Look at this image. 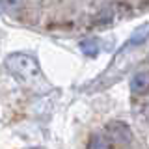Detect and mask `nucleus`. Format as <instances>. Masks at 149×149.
I'll use <instances>...</instances> for the list:
<instances>
[{
    "mask_svg": "<svg viewBox=\"0 0 149 149\" xmlns=\"http://www.w3.org/2000/svg\"><path fill=\"white\" fill-rule=\"evenodd\" d=\"M130 91L132 95H146L149 91V73L147 71H138L130 77Z\"/></svg>",
    "mask_w": 149,
    "mask_h": 149,
    "instance_id": "nucleus-3",
    "label": "nucleus"
},
{
    "mask_svg": "<svg viewBox=\"0 0 149 149\" xmlns=\"http://www.w3.org/2000/svg\"><path fill=\"white\" fill-rule=\"evenodd\" d=\"M102 134L110 140L112 146H127V143L132 142V130L123 121H110L104 127Z\"/></svg>",
    "mask_w": 149,
    "mask_h": 149,
    "instance_id": "nucleus-2",
    "label": "nucleus"
},
{
    "mask_svg": "<svg viewBox=\"0 0 149 149\" xmlns=\"http://www.w3.org/2000/svg\"><path fill=\"white\" fill-rule=\"evenodd\" d=\"M88 149H114V146L110 143V140L104 134H93L88 142Z\"/></svg>",
    "mask_w": 149,
    "mask_h": 149,
    "instance_id": "nucleus-5",
    "label": "nucleus"
},
{
    "mask_svg": "<svg viewBox=\"0 0 149 149\" xmlns=\"http://www.w3.org/2000/svg\"><path fill=\"white\" fill-rule=\"evenodd\" d=\"M80 50L86 56H97V52H99V43H97L95 39H84L80 43Z\"/></svg>",
    "mask_w": 149,
    "mask_h": 149,
    "instance_id": "nucleus-6",
    "label": "nucleus"
},
{
    "mask_svg": "<svg viewBox=\"0 0 149 149\" xmlns=\"http://www.w3.org/2000/svg\"><path fill=\"white\" fill-rule=\"evenodd\" d=\"M6 65H8V69L13 74L24 78V80H32V78H37L41 74V69H39L37 60L34 58V56H28V54L19 52V54L8 56Z\"/></svg>",
    "mask_w": 149,
    "mask_h": 149,
    "instance_id": "nucleus-1",
    "label": "nucleus"
},
{
    "mask_svg": "<svg viewBox=\"0 0 149 149\" xmlns=\"http://www.w3.org/2000/svg\"><path fill=\"white\" fill-rule=\"evenodd\" d=\"M147 37H149V24H142L140 28H136V32H134L132 36L129 37V41H127V49L142 45L143 41L147 39Z\"/></svg>",
    "mask_w": 149,
    "mask_h": 149,
    "instance_id": "nucleus-4",
    "label": "nucleus"
}]
</instances>
